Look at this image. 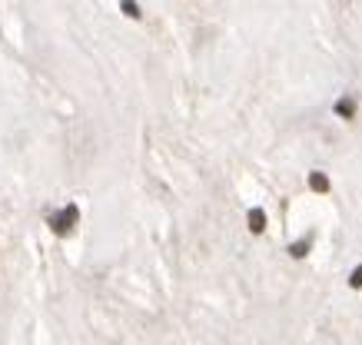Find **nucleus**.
Segmentation results:
<instances>
[{"label":"nucleus","instance_id":"obj_1","mask_svg":"<svg viewBox=\"0 0 362 345\" xmlns=\"http://www.w3.org/2000/svg\"><path fill=\"white\" fill-rule=\"evenodd\" d=\"M77 219H80V206H77V202H70V206H63L60 212L50 216V229H54L57 236H66L73 226H77Z\"/></svg>","mask_w":362,"mask_h":345},{"label":"nucleus","instance_id":"obj_2","mask_svg":"<svg viewBox=\"0 0 362 345\" xmlns=\"http://www.w3.org/2000/svg\"><path fill=\"white\" fill-rule=\"evenodd\" d=\"M249 229L252 233H263L266 229V212L263 209H249Z\"/></svg>","mask_w":362,"mask_h":345},{"label":"nucleus","instance_id":"obj_3","mask_svg":"<svg viewBox=\"0 0 362 345\" xmlns=\"http://www.w3.org/2000/svg\"><path fill=\"white\" fill-rule=\"evenodd\" d=\"M309 186H312L316 193H326L329 190V179L322 176V173H312V176H309Z\"/></svg>","mask_w":362,"mask_h":345},{"label":"nucleus","instance_id":"obj_4","mask_svg":"<svg viewBox=\"0 0 362 345\" xmlns=\"http://www.w3.org/2000/svg\"><path fill=\"white\" fill-rule=\"evenodd\" d=\"M336 113L339 116H352V100H339L336 103Z\"/></svg>","mask_w":362,"mask_h":345},{"label":"nucleus","instance_id":"obj_5","mask_svg":"<svg viewBox=\"0 0 362 345\" xmlns=\"http://www.w3.org/2000/svg\"><path fill=\"white\" fill-rule=\"evenodd\" d=\"M349 286H352V289H362V266L349 276Z\"/></svg>","mask_w":362,"mask_h":345},{"label":"nucleus","instance_id":"obj_6","mask_svg":"<svg viewBox=\"0 0 362 345\" xmlns=\"http://www.w3.org/2000/svg\"><path fill=\"white\" fill-rule=\"evenodd\" d=\"M306 249H309V243H296L289 252H293V256H306Z\"/></svg>","mask_w":362,"mask_h":345},{"label":"nucleus","instance_id":"obj_7","mask_svg":"<svg viewBox=\"0 0 362 345\" xmlns=\"http://www.w3.org/2000/svg\"><path fill=\"white\" fill-rule=\"evenodd\" d=\"M123 10H126V17H140V10H136L133 3H123Z\"/></svg>","mask_w":362,"mask_h":345}]
</instances>
